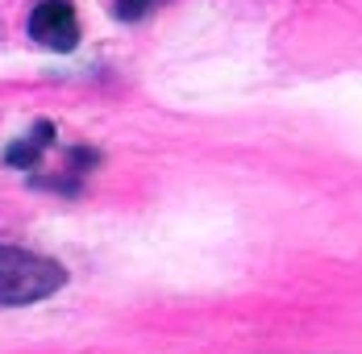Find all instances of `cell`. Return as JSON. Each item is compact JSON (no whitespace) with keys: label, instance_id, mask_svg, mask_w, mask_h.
Wrapping results in <instances>:
<instances>
[{"label":"cell","instance_id":"cell-1","mask_svg":"<svg viewBox=\"0 0 362 354\" xmlns=\"http://www.w3.org/2000/svg\"><path fill=\"white\" fill-rule=\"evenodd\" d=\"M67 283L63 263L25 246L0 242V309H25L46 296H54Z\"/></svg>","mask_w":362,"mask_h":354},{"label":"cell","instance_id":"cell-2","mask_svg":"<svg viewBox=\"0 0 362 354\" xmlns=\"http://www.w3.org/2000/svg\"><path fill=\"white\" fill-rule=\"evenodd\" d=\"M30 38L46 50L67 55L79 46V17L71 0H37L30 13Z\"/></svg>","mask_w":362,"mask_h":354},{"label":"cell","instance_id":"cell-3","mask_svg":"<svg viewBox=\"0 0 362 354\" xmlns=\"http://www.w3.org/2000/svg\"><path fill=\"white\" fill-rule=\"evenodd\" d=\"M50 146H54V125H50V121H37L25 138H17L8 150H4V163L17 167V171H34Z\"/></svg>","mask_w":362,"mask_h":354},{"label":"cell","instance_id":"cell-4","mask_svg":"<svg viewBox=\"0 0 362 354\" xmlns=\"http://www.w3.org/2000/svg\"><path fill=\"white\" fill-rule=\"evenodd\" d=\"M163 0H112V13L121 17V21H142L146 13H154Z\"/></svg>","mask_w":362,"mask_h":354}]
</instances>
